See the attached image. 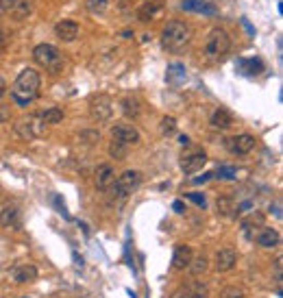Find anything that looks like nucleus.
<instances>
[{
    "instance_id": "9b49d317",
    "label": "nucleus",
    "mask_w": 283,
    "mask_h": 298,
    "mask_svg": "<svg viewBox=\"0 0 283 298\" xmlns=\"http://www.w3.org/2000/svg\"><path fill=\"white\" fill-rule=\"evenodd\" d=\"M237 262V255L233 248H220L216 253V270L218 272H227V270H231Z\"/></svg>"
},
{
    "instance_id": "9d476101",
    "label": "nucleus",
    "mask_w": 283,
    "mask_h": 298,
    "mask_svg": "<svg viewBox=\"0 0 283 298\" xmlns=\"http://www.w3.org/2000/svg\"><path fill=\"white\" fill-rule=\"evenodd\" d=\"M54 35H57L61 42H74L79 37V24L72 22V20L57 22V26H54Z\"/></svg>"
},
{
    "instance_id": "58836bf2",
    "label": "nucleus",
    "mask_w": 283,
    "mask_h": 298,
    "mask_svg": "<svg viewBox=\"0 0 283 298\" xmlns=\"http://www.w3.org/2000/svg\"><path fill=\"white\" fill-rule=\"evenodd\" d=\"M172 209H175L177 213H183L185 211V204L181 202V200H175V202H172Z\"/></svg>"
},
{
    "instance_id": "cd10ccee",
    "label": "nucleus",
    "mask_w": 283,
    "mask_h": 298,
    "mask_svg": "<svg viewBox=\"0 0 283 298\" xmlns=\"http://www.w3.org/2000/svg\"><path fill=\"white\" fill-rule=\"evenodd\" d=\"M126 151H129V146H124L120 142H111V146H109V155L114 157V159H126Z\"/></svg>"
},
{
    "instance_id": "39448f33",
    "label": "nucleus",
    "mask_w": 283,
    "mask_h": 298,
    "mask_svg": "<svg viewBox=\"0 0 283 298\" xmlns=\"http://www.w3.org/2000/svg\"><path fill=\"white\" fill-rule=\"evenodd\" d=\"M44 131H46V122L37 116H31V118H22L15 122V133L20 135L22 139H35V137H42Z\"/></svg>"
},
{
    "instance_id": "7c9ffc66",
    "label": "nucleus",
    "mask_w": 283,
    "mask_h": 298,
    "mask_svg": "<svg viewBox=\"0 0 283 298\" xmlns=\"http://www.w3.org/2000/svg\"><path fill=\"white\" fill-rule=\"evenodd\" d=\"M218 298H244V290H242V287H237V285H229V287H224V290L220 292Z\"/></svg>"
},
{
    "instance_id": "ea45409f",
    "label": "nucleus",
    "mask_w": 283,
    "mask_h": 298,
    "mask_svg": "<svg viewBox=\"0 0 283 298\" xmlns=\"http://www.w3.org/2000/svg\"><path fill=\"white\" fill-rule=\"evenodd\" d=\"M7 94V81L3 79V77H0V98H3Z\"/></svg>"
},
{
    "instance_id": "7ed1b4c3",
    "label": "nucleus",
    "mask_w": 283,
    "mask_h": 298,
    "mask_svg": "<svg viewBox=\"0 0 283 298\" xmlns=\"http://www.w3.org/2000/svg\"><path fill=\"white\" fill-rule=\"evenodd\" d=\"M33 59L37 61L42 68H46L52 74L59 72L63 68V54H61V50L57 48V46H52V44H40V46H35Z\"/></svg>"
},
{
    "instance_id": "412c9836",
    "label": "nucleus",
    "mask_w": 283,
    "mask_h": 298,
    "mask_svg": "<svg viewBox=\"0 0 283 298\" xmlns=\"http://www.w3.org/2000/svg\"><path fill=\"white\" fill-rule=\"evenodd\" d=\"M257 244L263 248H275L279 246V233L275 229H261L257 235Z\"/></svg>"
},
{
    "instance_id": "a211bd4d",
    "label": "nucleus",
    "mask_w": 283,
    "mask_h": 298,
    "mask_svg": "<svg viewBox=\"0 0 283 298\" xmlns=\"http://www.w3.org/2000/svg\"><path fill=\"white\" fill-rule=\"evenodd\" d=\"M35 278H37V268H35V266L26 264V266H20V268L13 270V281L20 283V285L22 283H33Z\"/></svg>"
},
{
    "instance_id": "0eeeda50",
    "label": "nucleus",
    "mask_w": 283,
    "mask_h": 298,
    "mask_svg": "<svg viewBox=\"0 0 283 298\" xmlns=\"http://www.w3.org/2000/svg\"><path fill=\"white\" fill-rule=\"evenodd\" d=\"M111 98L105 96V94H100L96 96L92 102H89V116H92L96 122H107L109 118H111Z\"/></svg>"
},
{
    "instance_id": "2eb2a0df",
    "label": "nucleus",
    "mask_w": 283,
    "mask_h": 298,
    "mask_svg": "<svg viewBox=\"0 0 283 298\" xmlns=\"http://www.w3.org/2000/svg\"><path fill=\"white\" fill-rule=\"evenodd\" d=\"M170 298H207V287H203L200 283H192L185 287H179Z\"/></svg>"
},
{
    "instance_id": "ddd939ff",
    "label": "nucleus",
    "mask_w": 283,
    "mask_h": 298,
    "mask_svg": "<svg viewBox=\"0 0 283 298\" xmlns=\"http://www.w3.org/2000/svg\"><path fill=\"white\" fill-rule=\"evenodd\" d=\"M17 225H20V209L15 204H7V207L0 209V227L17 229Z\"/></svg>"
},
{
    "instance_id": "f3484780",
    "label": "nucleus",
    "mask_w": 283,
    "mask_h": 298,
    "mask_svg": "<svg viewBox=\"0 0 283 298\" xmlns=\"http://www.w3.org/2000/svg\"><path fill=\"white\" fill-rule=\"evenodd\" d=\"M181 9H185V11H196V13H203V15H216V7L207 5L205 0H183Z\"/></svg>"
},
{
    "instance_id": "f704fd0d",
    "label": "nucleus",
    "mask_w": 283,
    "mask_h": 298,
    "mask_svg": "<svg viewBox=\"0 0 283 298\" xmlns=\"http://www.w3.org/2000/svg\"><path fill=\"white\" fill-rule=\"evenodd\" d=\"M81 137H85V142L94 144L96 139H98V133H96V131H83V135H81Z\"/></svg>"
},
{
    "instance_id": "f03ea898",
    "label": "nucleus",
    "mask_w": 283,
    "mask_h": 298,
    "mask_svg": "<svg viewBox=\"0 0 283 298\" xmlns=\"http://www.w3.org/2000/svg\"><path fill=\"white\" fill-rule=\"evenodd\" d=\"M192 40V31L185 22H179V20H172L163 26L161 31V46L170 52H177L181 48H185Z\"/></svg>"
},
{
    "instance_id": "c756f323",
    "label": "nucleus",
    "mask_w": 283,
    "mask_h": 298,
    "mask_svg": "<svg viewBox=\"0 0 283 298\" xmlns=\"http://www.w3.org/2000/svg\"><path fill=\"white\" fill-rule=\"evenodd\" d=\"M216 207H218V213H222V216H229L231 209H233V200L227 198V196H220L216 200Z\"/></svg>"
},
{
    "instance_id": "a19ab883",
    "label": "nucleus",
    "mask_w": 283,
    "mask_h": 298,
    "mask_svg": "<svg viewBox=\"0 0 283 298\" xmlns=\"http://www.w3.org/2000/svg\"><path fill=\"white\" fill-rule=\"evenodd\" d=\"M242 24H244V26H246V31H249V33H251V35H255V29H253V26H251V24H249V20H242Z\"/></svg>"
},
{
    "instance_id": "a878e982",
    "label": "nucleus",
    "mask_w": 283,
    "mask_h": 298,
    "mask_svg": "<svg viewBox=\"0 0 283 298\" xmlns=\"http://www.w3.org/2000/svg\"><path fill=\"white\" fill-rule=\"evenodd\" d=\"M85 7H87V11H89V13H94V15H103V13L107 11L109 3H107V0H87Z\"/></svg>"
},
{
    "instance_id": "b1692460",
    "label": "nucleus",
    "mask_w": 283,
    "mask_h": 298,
    "mask_svg": "<svg viewBox=\"0 0 283 298\" xmlns=\"http://www.w3.org/2000/svg\"><path fill=\"white\" fill-rule=\"evenodd\" d=\"M40 118H42L46 124H59L61 120H63V111H61L59 107H50V109L44 111V114H42Z\"/></svg>"
},
{
    "instance_id": "f8f14e48",
    "label": "nucleus",
    "mask_w": 283,
    "mask_h": 298,
    "mask_svg": "<svg viewBox=\"0 0 283 298\" xmlns=\"http://www.w3.org/2000/svg\"><path fill=\"white\" fill-rule=\"evenodd\" d=\"M114 181H116V170L111 163H103L96 167V188L98 190H107Z\"/></svg>"
},
{
    "instance_id": "79ce46f5",
    "label": "nucleus",
    "mask_w": 283,
    "mask_h": 298,
    "mask_svg": "<svg viewBox=\"0 0 283 298\" xmlns=\"http://www.w3.org/2000/svg\"><path fill=\"white\" fill-rule=\"evenodd\" d=\"M179 142L183 144V146H187V144H190V137H187V135H181V137H179Z\"/></svg>"
},
{
    "instance_id": "37998d69",
    "label": "nucleus",
    "mask_w": 283,
    "mask_h": 298,
    "mask_svg": "<svg viewBox=\"0 0 283 298\" xmlns=\"http://www.w3.org/2000/svg\"><path fill=\"white\" fill-rule=\"evenodd\" d=\"M20 298H29V296H20Z\"/></svg>"
},
{
    "instance_id": "423d86ee",
    "label": "nucleus",
    "mask_w": 283,
    "mask_h": 298,
    "mask_svg": "<svg viewBox=\"0 0 283 298\" xmlns=\"http://www.w3.org/2000/svg\"><path fill=\"white\" fill-rule=\"evenodd\" d=\"M207 163V155L200 148H192L183 157H181V170L185 174H194L198 170H203V165Z\"/></svg>"
},
{
    "instance_id": "c9c22d12",
    "label": "nucleus",
    "mask_w": 283,
    "mask_h": 298,
    "mask_svg": "<svg viewBox=\"0 0 283 298\" xmlns=\"http://www.w3.org/2000/svg\"><path fill=\"white\" fill-rule=\"evenodd\" d=\"M209 179H214L212 172H207V174H203V176H196V179H192V183H194V185H200V183H205V181H209Z\"/></svg>"
},
{
    "instance_id": "6e6552de",
    "label": "nucleus",
    "mask_w": 283,
    "mask_h": 298,
    "mask_svg": "<svg viewBox=\"0 0 283 298\" xmlns=\"http://www.w3.org/2000/svg\"><path fill=\"white\" fill-rule=\"evenodd\" d=\"M111 137L124 146H138L140 144V131L131 124H116L111 128Z\"/></svg>"
},
{
    "instance_id": "4468645a",
    "label": "nucleus",
    "mask_w": 283,
    "mask_h": 298,
    "mask_svg": "<svg viewBox=\"0 0 283 298\" xmlns=\"http://www.w3.org/2000/svg\"><path fill=\"white\" fill-rule=\"evenodd\" d=\"M163 9V0H146V3L140 7V22H150L155 20V15Z\"/></svg>"
},
{
    "instance_id": "bb28decb",
    "label": "nucleus",
    "mask_w": 283,
    "mask_h": 298,
    "mask_svg": "<svg viewBox=\"0 0 283 298\" xmlns=\"http://www.w3.org/2000/svg\"><path fill=\"white\" fill-rule=\"evenodd\" d=\"M13 11H15V20H24V17L31 13V0H17Z\"/></svg>"
},
{
    "instance_id": "4c0bfd02",
    "label": "nucleus",
    "mask_w": 283,
    "mask_h": 298,
    "mask_svg": "<svg viewBox=\"0 0 283 298\" xmlns=\"http://www.w3.org/2000/svg\"><path fill=\"white\" fill-rule=\"evenodd\" d=\"M251 204H253L251 200H244L242 204H237V209H235V213H244V211H249V209H251Z\"/></svg>"
},
{
    "instance_id": "473e14b6",
    "label": "nucleus",
    "mask_w": 283,
    "mask_h": 298,
    "mask_svg": "<svg viewBox=\"0 0 283 298\" xmlns=\"http://www.w3.org/2000/svg\"><path fill=\"white\" fill-rule=\"evenodd\" d=\"M17 5V0H0V11H13V7Z\"/></svg>"
},
{
    "instance_id": "f257e3e1",
    "label": "nucleus",
    "mask_w": 283,
    "mask_h": 298,
    "mask_svg": "<svg viewBox=\"0 0 283 298\" xmlns=\"http://www.w3.org/2000/svg\"><path fill=\"white\" fill-rule=\"evenodd\" d=\"M40 74L37 70H31V68H26L22 70L20 74H17V79L13 83V87H11V98L17 107H29L31 102L37 98L40 94Z\"/></svg>"
},
{
    "instance_id": "1a4fd4ad",
    "label": "nucleus",
    "mask_w": 283,
    "mask_h": 298,
    "mask_svg": "<svg viewBox=\"0 0 283 298\" xmlns=\"http://www.w3.org/2000/svg\"><path fill=\"white\" fill-rule=\"evenodd\" d=\"M227 146H229V151L233 155H246V153H251L255 148V137L249 135V133L235 135V137H231L229 142H227Z\"/></svg>"
},
{
    "instance_id": "72a5a7b5",
    "label": "nucleus",
    "mask_w": 283,
    "mask_h": 298,
    "mask_svg": "<svg viewBox=\"0 0 283 298\" xmlns=\"http://www.w3.org/2000/svg\"><path fill=\"white\" fill-rule=\"evenodd\" d=\"M187 198H190L192 202H196L198 207H205V204H207V202H205V198L200 196V194H187Z\"/></svg>"
},
{
    "instance_id": "c85d7f7f",
    "label": "nucleus",
    "mask_w": 283,
    "mask_h": 298,
    "mask_svg": "<svg viewBox=\"0 0 283 298\" xmlns=\"http://www.w3.org/2000/svg\"><path fill=\"white\" fill-rule=\"evenodd\" d=\"M214 174V179H220V181H233L235 179V167L231 165H222V167H218Z\"/></svg>"
},
{
    "instance_id": "393cba45",
    "label": "nucleus",
    "mask_w": 283,
    "mask_h": 298,
    "mask_svg": "<svg viewBox=\"0 0 283 298\" xmlns=\"http://www.w3.org/2000/svg\"><path fill=\"white\" fill-rule=\"evenodd\" d=\"M190 270H192V274H194V276L203 274L205 270H207V257H205V255L192 257V262H190Z\"/></svg>"
},
{
    "instance_id": "aec40b11",
    "label": "nucleus",
    "mask_w": 283,
    "mask_h": 298,
    "mask_svg": "<svg viewBox=\"0 0 283 298\" xmlns=\"http://www.w3.org/2000/svg\"><path fill=\"white\" fill-rule=\"evenodd\" d=\"M166 79H168L170 85H179V83H183L187 79L185 66H181V63H170L168 72H166Z\"/></svg>"
},
{
    "instance_id": "4be33fe9",
    "label": "nucleus",
    "mask_w": 283,
    "mask_h": 298,
    "mask_svg": "<svg viewBox=\"0 0 283 298\" xmlns=\"http://www.w3.org/2000/svg\"><path fill=\"white\" fill-rule=\"evenodd\" d=\"M231 122H233V118L227 109H216L212 114V126L214 128H229Z\"/></svg>"
},
{
    "instance_id": "e433bc0d",
    "label": "nucleus",
    "mask_w": 283,
    "mask_h": 298,
    "mask_svg": "<svg viewBox=\"0 0 283 298\" xmlns=\"http://www.w3.org/2000/svg\"><path fill=\"white\" fill-rule=\"evenodd\" d=\"M54 204H57V211H59V213H63V216H66V218H68L66 204H63V202H61V198H59V196H54Z\"/></svg>"
},
{
    "instance_id": "20e7f679",
    "label": "nucleus",
    "mask_w": 283,
    "mask_h": 298,
    "mask_svg": "<svg viewBox=\"0 0 283 298\" xmlns=\"http://www.w3.org/2000/svg\"><path fill=\"white\" fill-rule=\"evenodd\" d=\"M229 48H231V40H229V35H227V31H222V29L209 31L207 42H205V52H207L209 59L220 61L222 57H227Z\"/></svg>"
},
{
    "instance_id": "5701e85b",
    "label": "nucleus",
    "mask_w": 283,
    "mask_h": 298,
    "mask_svg": "<svg viewBox=\"0 0 283 298\" xmlns=\"http://www.w3.org/2000/svg\"><path fill=\"white\" fill-rule=\"evenodd\" d=\"M120 107H122V114H124L126 118H138V116H140V111H142L140 100H135V98H131V96L122 98Z\"/></svg>"
},
{
    "instance_id": "6ab92c4d",
    "label": "nucleus",
    "mask_w": 283,
    "mask_h": 298,
    "mask_svg": "<svg viewBox=\"0 0 283 298\" xmlns=\"http://www.w3.org/2000/svg\"><path fill=\"white\" fill-rule=\"evenodd\" d=\"M237 70L246 77H255V74H259L263 70V63L261 59H240L237 61Z\"/></svg>"
},
{
    "instance_id": "2f4dec72",
    "label": "nucleus",
    "mask_w": 283,
    "mask_h": 298,
    "mask_svg": "<svg viewBox=\"0 0 283 298\" xmlns=\"http://www.w3.org/2000/svg\"><path fill=\"white\" fill-rule=\"evenodd\" d=\"M175 131H177V120L166 116V118L161 120V133H163V135H172Z\"/></svg>"
},
{
    "instance_id": "dca6fc26",
    "label": "nucleus",
    "mask_w": 283,
    "mask_h": 298,
    "mask_svg": "<svg viewBox=\"0 0 283 298\" xmlns=\"http://www.w3.org/2000/svg\"><path fill=\"white\" fill-rule=\"evenodd\" d=\"M192 248L190 246H177L175 248V255H172V268L177 270H185L190 268V262H192Z\"/></svg>"
}]
</instances>
